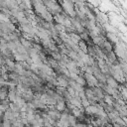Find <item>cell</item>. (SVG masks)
I'll return each mask as SVG.
<instances>
[{
  "instance_id": "cell-1",
  "label": "cell",
  "mask_w": 127,
  "mask_h": 127,
  "mask_svg": "<svg viewBox=\"0 0 127 127\" xmlns=\"http://www.w3.org/2000/svg\"><path fill=\"white\" fill-rule=\"evenodd\" d=\"M10 108L14 111V112H16L17 114H19L20 112H21V109H22V107L17 103V102H13V103H10Z\"/></svg>"
}]
</instances>
